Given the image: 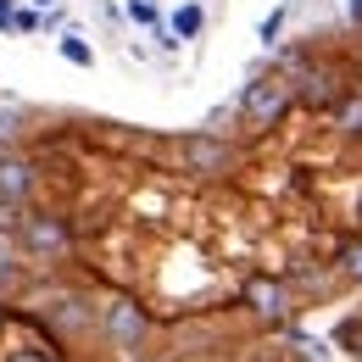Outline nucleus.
Masks as SVG:
<instances>
[{
    "label": "nucleus",
    "mask_w": 362,
    "mask_h": 362,
    "mask_svg": "<svg viewBox=\"0 0 362 362\" xmlns=\"http://www.w3.org/2000/svg\"><path fill=\"white\" fill-rule=\"evenodd\" d=\"M40 189H45V173H40V156L34 151H6L0 145V201H11V206H34L40 201Z\"/></svg>",
    "instance_id": "4"
},
{
    "label": "nucleus",
    "mask_w": 362,
    "mask_h": 362,
    "mask_svg": "<svg viewBox=\"0 0 362 362\" xmlns=\"http://www.w3.org/2000/svg\"><path fill=\"white\" fill-rule=\"evenodd\" d=\"M129 17H134V23H145V28H151V23H156V6H151V0H129Z\"/></svg>",
    "instance_id": "12"
},
{
    "label": "nucleus",
    "mask_w": 362,
    "mask_h": 362,
    "mask_svg": "<svg viewBox=\"0 0 362 362\" xmlns=\"http://www.w3.org/2000/svg\"><path fill=\"white\" fill-rule=\"evenodd\" d=\"M340 273H346L351 284H362V240H357V245H346V257H340Z\"/></svg>",
    "instance_id": "11"
},
{
    "label": "nucleus",
    "mask_w": 362,
    "mask_h": 362,
    "mask_svg": "<svg viewBox=\"0 0 362 362\" xmlns=\"http://www.w3.org/2000/svg\"><path fill=\"white\" fill-rule=\"evenodd\" d=\"M179 151H184V162H189V173H228V162H234V145L223 134H212V129L184 134Z\"/></svg>",
    "instance_id": "5"
},
{
    "label": "nucleus",
    "mask_w": 362,
    "mask_h": 362,
    "mask_svg": "<svg viewBox=\"0 0 362 362\" xmlns=\"http://www.w3.org/2000/svg\"><path fill=\"white\" fill-rule=\"evenodd\" d=\"M334 123H340V134H346V139H362V84L334 106Z\"/></svg>",
    "instance_id": "8"
},
{
    "label": "nucleus",
    "mask_w": 362,
    "mask_h": 362,
    "mask_svg": "<svg viewBox=\"0 0 362 362\" xmlns=\"http://www.w3.org/2000/svg\"><path fill=\"white\" fill-rule=\"evenodd\" d=\"M100 307V340L112 346V351H145L151 346V313L139 307L134 296H106V301H95Z\"/></svg>",
    "instance_id": "3"
},
{
    "label": "nucleus",
    "mask_w": 362,
    "mask_h": 362,
    "mask_svg": "<svg viewBox=\"0 0 362 362\" xmlns=\"http://www.w3.org/2000/svg\"><path fill=\"white\" fill-rule=\"evenodd\" d=\"M11 240H17V251H23L28 262H62V257L73 251V223H67L56 206H40V201H34V206L17 218V234H11Z\"/></svg>",
    "instance_id": "1"
},
{
    "label": "nucleus",
    "mask_w": 362,
    "mask_h": 362,
    "mask_svg": "<svg viewBox=\"0 0 362 362\" xmlns=\"http://www.w3.org/2000/svg\"><path fill=\"white\" fill-rule=\"evenodd\" d=\"M296 106V84L284 78V73H262V78H251L245 90H240V100H234V112H240V123L245 129H273L284 112Z\"/></svg>",
    "instance_id": "2"
},
{
    "label": "nucleus",
    "mask_w": 362,
    "mask_h": 362,
    "mask_svg": "<svg viewBox=\"0 0 362 362\" xmlns=\"http://www.w3.org/2000/svg\"><path fill=\"white\" fill-rule=\"evenodd\" d=\"M245 307H251L257 317H279L284 307H290V296H284L279 279H251V284H245Z\"/></svg>",
    "instance_id": "6"
},
{
    "label": "nucleus",
    "mask_w": 362,
    "mask_h": 362,
    "mask_svg": "<svg viewBox=\"0 0 362 362\" xmlns=\"http://www.w3.org/2000/svg\"><path fill=\"white\" fill-rule=\"evenodd\" d=\"M11 329V307H6V296H0V334Z\"/></svg>",
    "instance_id": "14"
},
{
    "label": "nucleus",
    "mask_w": 362,
    "mask_h": 362,
    "mask_svg": "<svg viewBox=\"0 0 362 362\" xmlns=\"http://www.w3.org/2000/svg\"><path fill=\"white\" fill-rule=\"evenodd\" d=\"M6 362H67V346H62V340H50V334H34L28 346H17Z\"/></svg>",
    "instance_id": "7"
},
{
    "label": "nucleus",
    "mask_w": 362,
    "mask_h": 362,
    "mask_svg": "<svg viewBox=\"0 0 362 362\" xmlns=\"http://www.w3.org/2000/svg\"><path fill=\"white\" fill-rule=\"evenodd\" d=\"M351 23H362V0H351Z\"/></svg>",
    "instance_id": "15"
},
{
    "label": "nucleus",
    "mask_w": 362,
    "mask_h": 362,
    "mask_svg": "<svg viewBox=\"0 0 362 362\" xmlns=\"http://www.w3.org/2000/svg\"><path fill=\"white\" fill-rule=\"evenodd\" d=\"M62 56H67V62H73V67H95V50L84 45V40H78V34H67V40H62Z\"/></svg>",
    "instance_id": "10"
},
{
    "label": "nucleus",
    "mask_w": 362,
    "mask_h": 362,
    "mask_svg": "<svg viewBox=\"0 0 362 362\" xmlns=\"http://www.w3.org/2000/svg\"><path fill=\"white\" fill-rule=\"evenodd\" d=\"M34 6H56V0H34Z\"/></svg>",
    "instance_id": "16"
},
{
    "label": "nucleus",
    "mask_w": 362,
    "mask_h": 362,
    "mask_svg": "<svg viewBox=\"0 0 362 362\" xmlns=\"http://www.w3.org/2000/svg\"><path fill=\"white\" fill-rule=\"evenodd\" d=\"M173 34H179V40H195V34H201V6H179V11H173Z\"/></svg>",
    "instance_id": "9"
},
{
    "label": "nucleus",
    "mask_w": 362,
    "mask_h": 362,
    "mask_svg": "<svg viewBox=\"0 0 362 362\" xmlns=\"http://www.w3.org/2000/svg\"><path fill=\"white\" fill-rule=\"evenodd\" d=\"M279 28H284V11H268V17H262V40H268V45L279 40Z\"/></svg>",
    "instance_id": "13"
}]
</instances>
